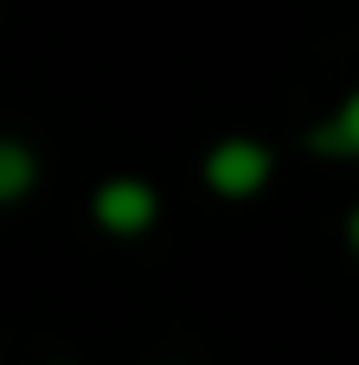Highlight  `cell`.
Segmentation results:
<instances>
[{"label": "cell", "mask_w": 359, "mask_h": 365, "mask_svg": "<svg viewBox=\"0 0 359 365\" xmlns=\"http://www.w3.org/2000/svg\"><path fill=\"white\" fill-rule=\"evenodd\" d=\"M26 186H32V154H26L19 141H0V205L19 199Z\"/></svg>", "instance_id": "cell-4"}, {"label": "cell", "mask_w": 359, "mask_h": 365, "mask_svg": "<svg viewBox=\"0 0 359 365\" xmlns=\"http://www.w3.org/2000/svg\"><path fill=\"white\" fill-rule=\"evenodd\" d=\"M347 237H353V250H359V212H353V218H347Z\"/></svg>", "instance_id": "cell-5"}, {"label": "cell", "mask_w": 359, "mask_h": 365, "mask_svg": "<svg viewBox=\"0 0 359 365\" xmlns=\"http://www.w3.org/2000/svg\"><path fill=\"white\" fill-rule=\"evenodd\" d=\"M315 148L321 154H359V90L340 103V115L328 128H315Z\"/></svg>", "instance_id": "cell-3"}, {"label": "cell", "mask_w": 359, "mask_h": 365, "mask_svg": "<svg viewBox=\"0 0 359 365\" xmlns=\"http://www.w3.org/2000/svg\"><path fill=\"white\" fill-rule=\"evenodd\" d=\"M96 218H103L109 231H141V225L154 218V192L135 186V180H116V186L96 192Z\"/></svg>", "instance_id": "cell-2"}, {"label": "cell", "mask_w": 359, "mask_h": 365, "mask_svg": "<svg viewBox=\"0 0 359 365\" xmlns=\"http://www.w3.org/2000/svg\"><path fill=\"white\" fill-rule=\"evenodd\" d=\"M206 180H212L225 199H244V192H257V186L270 180V154H263L257 141H225V148H212Z\"/></svg>", "instance_id": "cell-1"}]
</instances>
